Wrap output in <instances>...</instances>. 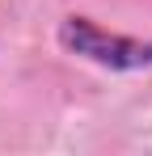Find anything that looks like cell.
<instances>
[{"mask_svg":"<svg viewBox=\"0 0 152 156\" xmlns=\"http://www.w3.org/2000/svg\"><path fill=\"white\" fill-rule=\"evenodd\" d=\"M55 38L68 55L93 63V68H106V72H148L152 68V42L131 38V34H114V30L97 26L85 13L63 17Z\"/></svg>","mask_w":152,"mask_h":156,"instance_id":"6da1fadb","label":"cell"}]
</instances>
